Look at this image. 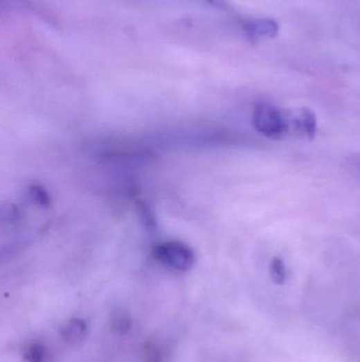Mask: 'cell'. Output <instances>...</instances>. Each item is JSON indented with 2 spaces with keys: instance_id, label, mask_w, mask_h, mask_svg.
<instances>
[{
  "instance_id": "cell-9",
  "label": "cell",
  "mask_w": 360,
  "mask_h": 362,
  "mask_svg": "<svg viewBox=\"0 0 360 362\" xmlns=\"http://www.w3.org/2000/svg\"><path fill=\"white\" fill-rule=\"evenodd\" d=\"M24 357L27 362H44L46 358L45 347L34 342L26 347Z\"/></svg>"
},
{
  "instance_id": "cell-8",
  "label": "cell",
  "mask_w": 360,
  "mask_h": 362,
  "mask_svg": "<svg viewBox=\"0 0 360 362\" xmlns=\"http://www.w3.org/2000/svg\"><path fill=\"white\" fill-rule=\"evenodd\" d=\"M269 273L273 283L282 285L287 279V268L280 257H273L269 265Z\"/></svg>"
},
{
  "instance_id": "cell-1",
  "label": "cell",
  "mask_w": 360,
  "mask_h": 362,
  "mask_svg": "<svg viewBox=\"0 0 360 362\" xmlns=\"http://www.w3.org/2000/svg\"><path fill=\"white\" fill-rule=\"evenodd\" d=\"M152 255L163 266L179 273L190 270L196 261L192 247L180 241H162L154 246Z\"/></svg>"
},
{
  "instance_id": "cell-7",
  "label": "cell",
  "mask_w": 360,
  "mask_h": 362,
  "mask_svg": "<svg viewBox=\"0 0 360 362\" xmlns=\"http://www.w3.org/2000/svg\"><path fill=\"white\" fill-rule=\"evenodd\" d=\"M143 362H165V352L156 341H147L142 347Z\"/></svg>"
},
{
  "instance_id": "cell-5",
  "label": "cell",
  "mask_w": 360,
  "mask_h": 362,
  "mask_svg": "<svg viewBox=\"0 0 360 362\" xmlns=\"http://www.w3.org/2000/svg\"><path fill=\"white\" fill-rule=\"evenodd\" d=\"M296 130L303 132L309 138H314L317 130V121L315 114L309 110H300L293 121Z\"/></svg>"
},
{
  "instance_id": "cell-2",
  "label": "cell",
  "mask_w": 360,
  "mask_h": 362,
  "mask_svg": "<svg viewBox=\"0 0 360 362\" xmlns=\"http://www.w3.org/2000/svg\"><path fill=\"white\" fill-rule=\"evenodd\" d=\"M253 124L259 132L269 138H280L289 128L285 114L267 103L257 104L253 112Z\"/></svg>"
},
{
  "instance_id": "cell-4",
  "label": "cell",
  "mask_w": 360,
  "mask_h": 362,
  "mask_svg": "<svg viewBox=\"0 0 360 362\" xmlns=\"http://www.w3.org/2000/svg\"><path fill=\"white\" fill-rule=\"evenodd\" d=\"M88 325L84 320L74 318L66 322L60 329V337L68 345H75L84 341L87 337Z\"/></svg>"
},
{
  "instance_id": "cell-11",
  "label": "cell",
  "mask_w": 360,
  "mask_h": 362,
  "mask_svg": "<svg viewBox=\"0 0 360 362\" xmlns=\"http://www.w3.org/2000/svg\"><path fill=\"white\" fill-rule=\"evenodd\" d=\"M207 5L211 6V7L219 8V9H223L226 6L225 0H202Z\"/></svg>"
},
{
  "instance_id": "cell-6",
  "label": "cell",
  "mask_w": 360,
  "mask_h": 362,
  "mask_svg": "<svg viewBox=\"0 0 360 362\" xmlns=\"http://www.w3.org/2000/svg\"><path fill=\"white\" fill-rule=\"evenodd\" d=\"M110 327H111L112 331L118 334V335H126L132 329V318L130 317L129 313H127L126 311L118 309L111 317Z\"/></svg>"
},
{
  "instance_id": "cell-3",
  "label": "cell",
  "mask_w": 360,
  "mask_h": 362,
  "mask_svg": "<svg viewBox=\"0 0 360 362\" xmlns=\"http://www.w3.org/2000/svg\"><path fill=\"white\" fill-rule=\"evenodd\" d=\"M242 29L247 37L251 40L273 38L276 37L279 33L278 23L269 18L244 20L242 23Z\"/></svg>"
},
{
  "instance_id": "cell-10",
  "label": "cell",
  "mask_w": 360,
  "mask_h": 362,
  "mask_svg": "<svg viewBox=\"0 0 360 362\" xmlns=\"http://www.w3.org/2000/svg\"><path fill=\"white\" fill-rule=\"evenodd\" d=\"M30 197L33 199L34 202L40 207L47 208L50 205V197L47 191L40 186H32L29 190Z\"/></svg>"
}]
</instances>
